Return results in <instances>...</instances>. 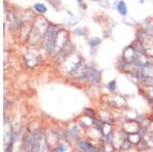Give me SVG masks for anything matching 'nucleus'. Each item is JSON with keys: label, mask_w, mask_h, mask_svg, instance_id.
Returning <instances> with one entry per match:
<instances>
[{"label": "nucleus", "mask_w": 153, "mask_h": 152, "mask_svg": "<svg viewBox=\"0 0 153 152\" xmlns=\"http://www.w3.org/2000/svg\"><path fill=\"white\" fill-rule=\"evenodd\" d=\"M115 81H111V82H109L108 83V85H107V89L109 90L110 92H113L115 90Z\"/></svg>", "instance_id": "6"}, {"label": "nucleus", "mask_w": 153, "mask_h": 152, "mask_svg": "<svg viewBox=\"0 0 153 152\" xmlns=\"http://www.w3.org/2000/svg\"><path fill=\"white\" fill-rule=\"evenodd\" d=\"M78 1H79V2H81V1H82V0H78Z\"/></svg>", "instance_id": "10"}, {"label": "nucleus", "mask_w": 153, "mask_h": 152, "mask_svg": "<svg viewBox=\"0 0 153 152\" xmlns=\"http://www.w3.org/2000/svg\"><path fill=\"white\" fill-rule=\"evenodd\" d=\"M100 76H101V73L99 72V70H93L88 76L89 82H90L92 85H97L98 83L100 82Z\"/></svg>", "instance_id": "2"}, {"label": "nucleus", "mask_w": 153, "mask_h": 152, "mask_svg": "<svg viewBox=\"0 0 153 152\" xmlns=\"http://www.w3.org/2000/svg\"><path fill=\"white\" fill-rule=\"evenodd\" d=\"M139 2H140V3H143V2H144V0H139Z\"/></svg>", "instance_id": "8"}, {"label": "nucleus", "mask_w": 153, "mask_h": 152, "mask_svg": "<svg viewBox=\"0 0 153 152\" xmlns=\"http://www.w3.org/2000/svg\"><path fill=\"white\" fill-rule=\"evenodd\" d=\"M117 10L118 11V13H120V16H127V14H128V6H127V4H126L125 1L120 0V1L117 2Z\"/></svg>", "instance_id": "3"}, {"label": "nucleus", "mask_w": 153, "mask_h": 152, "mask_svg": "<svg viewBox=\"0 0 153 152\" xmlns=\"http://www.w3.org/2000/svg\"><path fill=\"white\" fill-rule=\"evenodd\" d=\"M100 42H101V40L99 38H93V39H91L90 41H89V45L91 46V47H97L98 45L100 44Z\"/></svg>", "instance_id": "5"}, {"label": "nucleus", "mask_w": 153, "mask_h": 152, "mask_svg": "<svg viewBox=\"0 0 153 152\" xmlns=\"http://www.w3.org/2000/svg\"><path fill=\"white\" fill-rule=\"evenodd\" d=\"M58 31H59L58 29H55L54 27H48L45 31L44 38H43V45L44 48L49 53H53L54 49H55L56 37H57Z\"/></svg>", "instance_id": "1"}, {"label": "nucleus", "mask_w": 153, "mask_h": 152, "mask_svg": "<svg viewBox=\"0 0 153 152\" xmlns=\"http://www.w3.org/2000/svg\"><path fill=\"white\" fill-rule=\"evenodd\" d=\"M91 1H99V0H91Z\"/></svg>", "instance_id": "9"}, {"label": "nucleus", "mask_w": 153, "mask_h": 152, "mask_svg": "<svg viewBox=\"0 0 153 152\" xmlns=\"http://www.w3.org/2000/svg\"><path fill=\"white\" fill-rule=\"evenodd\" d=\"M34 9L38 12V13H45L47 11V6L43 3H36L34 5Z\"/></svg>", "instance_id": "4"}, {"label": "nucleus", "mask_w": 153, "mask_h": 152, "mask_svg": "<svg viewBox=\"0 0 153 152\" xmlns=\"http://www.w3.org/2000/svg\"><path fill=\"white\" fill-rule=\"evenodd\" d=\"M65 145H59L57 148H56V150L54 151V152H65Z\"/></svg>", "instance_id": "7"}]
</instances>
